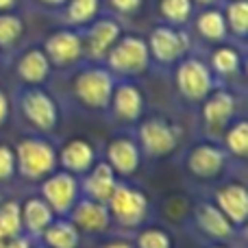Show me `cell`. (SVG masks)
Wrapping results in <instances>:
<instances>
[{
    "label": "cell",
    "mask_w": 248,
    "mask_h": 248,
    "mask_svg": "<svg viewBox=\"0 0 248 248\" xmlns=\"http://www.w3.org/2000/svg\"><path fill=\"white\" fill-rule=\"evenodd\" d=\"M33 248H48V246H44L42 242H35V244H33Z\"/></svg>",
    "instance_id": "b9f144b4"
},
{
    "label": "cell",
    "mask_w": 248,
    "mask_h": 248,
    "mask_svg": "<svg viewBox=\"0 0 248 248\" xmlns=\"http://www.w3.org/2000/svg\"><path fill=\"white\" fill-rule=\"evenodd\" d=\"M20 4V0H0V13H13Z\"/></svg>",
    "instance_id": "74e56055"
},
{
    "label": "cell",
    "mask_w": 248,
    "mask_h": 248,
    "mask_svg": "<svg viewBox=\"0 0 248 248\" xmlns=\"http://www.w3.org/2000/svg\"><path fill=\"white\" fill-rule=\"evenodd\" d=\"M218 85V78L201 57L187 55L174 65V87L185 103L201 105Z\"/></svg>",
    "instance_id": "52a82bcc"
},
{
    "label": "cell",
    "mask_w": 248,
    "mask_h": 248,
    "mask_svg": "<svg viewBox=\"0 0 248 248\" xmlns=\"http://www.w3.org/2000/svg\"><path fill=\"white\" fill-rule=\"evenodd\" d=\"M207 65L214 72V77L218 78L220 85H224V81L237 77L244 70V48H240L237 44H218L209 50V59Z\"/></svg>",
    "instance_id": "7402d4cb"
},
{
    "label": "cell",
    "mask_w": 248,
    "mask_h": 248,
    "mask_svg": "<svg viewBox=\"0 0 248 248\" xmlns=\"http://www.w3.org/2000/svg\"><path fill=\"white\" fill-rule=\"evenodd\" d=\"M146 46L150 52V61H155L161 68H174L183 57L189 55L192 39L185 29L157 24L146 37Z\"/></svg>",
    "instance_id": "9c48e42d"
},
{
    "label": "cell",
    "mask_w": 248,
    "mask_h": 248,
    "mask_svg": "<svg viewBox=\"0 0 248 248\" xmlns=\"http://www.w3.org/2000/svg\"><path fill=\"white\" fill-rule=\"evenodd\" d=\"M16 174V150H13V146L0 141V185L11 183Z\"/></svg>",
    "instance_id": "d6a6232c"
},
{
    "label": "cell",
    "mask_w": 248,
    "mask_h": 248,
    "mask_svg": "<svg viewBox=\"0 0 248 248\" xmlns=\"http://www.w3.org/2000/svg\"><path fill=\"white\" fill-rule=\"evenodd\" d=\"M214 205L229 218V222L244 233L248 220V189L244 181H227L214 189Z\"/></svg>",
    "instance_id": "2e32d148"
},
{
    "label": "cell",
    "mask_w": 248,
    "mask_h": 248,
    "mask_svg": "<svg viewBox=\"0 0 248 248\" xmlns=\"http://www.w3.org/2000/svg\"><path fill=\"white\" fill-rule=\"evenodd\" d=\"M9 116H11V100L9 96L0 90V128L9 122Z\"/></svg>",
    "instance_id": "d590c367"
},
{
    "label": "cell",
    "mask_w": 248,
    "mask_h": 248,
    "mask_svg": "<svg viewBox=\"0 0 248 248\" xmlns=\"http://www.w3.org/2000/svg\"><path fill=\"white\" fill-rule=\"evenodd\" d=\"M68 220L77 227L78 233H87V235H103L113 224L109 207L87 196H81L74 202L72 211L68 214Z\"/></svg>",
    "instance_id": "e0dca14e"
},
{
    "label": "cell",
    "mask_w": 248,
    "mask_h": 248,
    "mask_svg": "<svg viewBox=\"0 0 248 248\" xmlns=\"http://www.w3.org/2000/svg\"><path fill=\"white\" fill-rule=\"evenodd\" d=\"M16 170L24 181L42 183L46 176L59 168L57 163V146L46 135H26L17 141L16 148Z\"/></svg>",
    "instance_id": "3957f363"
},
{
    "label": "cell",
    "mask_w": 248,
    "mask_h": 248,
    "mask_svg": "<svg viewBox=\"0 0 248 248\" xmlns=\"http://www.w3.org/2000/svg\"><path fill=\"white\" fill-rule=\"evenodd\" d=\"M55 218L57 216L52 214L48 202L39 194L37 196H29L22 202V231L33 242H39V237L44 235V231L50 227Z\"/></svg>",
    "instance_id": "603a6c76"
},
{
    "label": "cell",
    "mask_w": 248,
    "mask_h": 248,
    "mask_svg": "<svg viewBox=\"0 0 248 248\" xmlns=\"http://www.w3.org/2000/svg\"><path fill=\"white\" fill-rule=\"evenodd\" d=\"M122 33H124V26L120 17H116L113 13H100L94 22H90L85 29H81L85 61L103 63L105 55L120 39Z\"/></svg>",
    "instance_id": "30bf717a"
},
{
    "label": "cell",
    "mask_w": 248,
    "mask_h": 248,
    "mask_svg": "<svg viewBox=\"0 0 248 248\" xmlns=\"http://www.w3.org/2000/svg\"><path fill=\"white\" fill-rule=\"evenodd\" d=\"M237 96L229 87L218 85L201 103V120L211 135H222L224 128L237 118Z\"/></svg>",
    "instance_id": "7c38bea8"
},
{
    "label": "cell",
    "mask_w": 248,
    "mask_h": 248,
    "mask_svg": "<svg viewBox=\"0 0 248 248\" xmlns=\"http://www.w3.org/2000/svg\"><path fill=\"white\" fill-rule=\"evenodd\" d=\"M39 242L48 248H78L81 233L68 218H55L50 227L44 231V235L39 237Z\"/></svg>",
    "instance_id": "4316f807"
},
{
    "label": "cell",
    "mask_w": 248,
    "mask_h": 248,
    "mask_svg": "<svg viewBox=\"0 0 248 248\" xmlns=\"http://www.w3.org/2000/svg\"><path fill=\"white\" fill-rule=\"evenodd\" d=\"M59 13L68 29L81 31L103 13V0H68Z\"/></svg>",
    "instance_id": "d4e9b609"
},
{
    "label": "cell",
    "mask_w": 248,
    "mask_h": 248,
    "mask_svg": "<svg viewBox=\"0 0 248 248\" xmlns=\"http://www.w3.org/2000/svg\"><path fill=\"white\" fill-rule=\"evenodd\" d=\"M105 2L111 9L113 16L120 17V16H133L135 11H140L144 0H105Z\"/></svg>",
    "instance_id": "836d02e7"
},
{
    "label": "cell",
    "mask_w": 248,
    "mask_h": 248,
    "mask_svg": "<svg viewBox=\"0 0 248 248\" xmlns=\"http://www.w3.org/2000/svg\"><path fill=\"white\" fill-rule=\"evenodd\" d=\"M207 248H229V246L227 244H209Z\"/></svg>",
    "instance_id": "60d3db41"
},
{
    "label": "cell",
    "mask_w": 248,
    "mask_h": 248,
    "mask_svg": "<svg viewBox=\"0 0 248 248\" xmlns=\"http://www.w3.org/2000/svg\"><path fill=\"white\" fill-rule=\"evenodd\" d=\"M157 11H159V17H161V24L185 29L192 22L196 7H194L192 0H159Z\"/></svg>",
    "instance_id": "f1b7e54d"
},
{
    "label": "cell",
    "mask_w": 248,
    "mask_h": 248,
    "mask_svg": "<svg viewBox=\"0 0 248 248\" xmlns=\"http://www.w3.org/2000/svg\"><path fill=\"white\" fill-rule=\"evenodd\" d=\"M105 161L111 166V170L118 174V179H128L141 168L144 155L140 150L135 135L133 133H124L109 141L107 146V157Z\"/></svg>",
    "instance_id": "ac0fdd59"
},
{
    "label": "cell",
    "mask_w": 248,
    "mask_h": 248,
    "mask_svg": "<svg viewBox=\"0 0 248 248\" xmlns=\"http://www.w3.org/2000/svg\"><path fill=\"white\" fill-rule=\"evenodd\" d=\"M98 248H135L131 242H105Z\"/></svg>",
    "instance_id": "ab89813d"
},
{
    "label": "cell",
    "mask_w": 248,
    "mask_h": 248,
    "mask_svg": "<svg viewBox=\"0 0 248 248\" xmlns=\"http://www.w3.org/2000/svg\"><path fill=\"white\" fill-rule=\"evenodd\" d=\"M16 107L20 118L33 128L37 135H52L59 126L61 109L57 98L44 87L20 85L16 92Z\"/></svg>",
    "instance_id": "7a4b0ae2"
},
{
    "label": "cell",
    "mask_w": 248,
    "mask_h": 248,
    "mask_svg": "<svg viewBox=\"0 0 248 248\" xmlns=\"http://www.w3.org/2000/svg\"><path fill=\"white\" fill-rule=\"evenodd\" d=\"M39 196L48 202L57 218H68L74 202L81 198V179L57 168L39 183Z\"/></svg>",
    "instance_id": "8fae6325"
},
{
    "label": "cell",
    "mask_w": 248,
    "mask_h": 248,
    "mask_svg": "<svg viewBox=\"0 0 248 248\" xmlns=\"http://www.w3.org/2000/svg\"><path fill=\"white\" fill-rule=\"evenodd\" d=\"M146 111V96L141 87L135 81H116V87L111 92V100L105 116L113 118L120 124H137L144 118Z\"/></svg>",
    "instance_id": "5bb4252c"
},
{
    "label": "cell",
    "mask_w": 248,
    "mask_h": 248,
    "mask_svg": "<svg viewBox=\"0 0 248 248\" xmlns=\"http://www.w3.org/2000/svg\"><path fill=\"white\" fill-rule=\"evenodd\" d=\"M42 50L46 52L48 61L52 63V68H61V70L77 68L78 63L85 61L81 31L68 29V26L48 35V37L44 39Z\"/></svg>",
    "instance_id": "4fadbf2b"
},
{
    "label": "cell",
    "mask_w": 248,
    "mask_h": 248,
    "mask_svg": "<svg viewBox=\"0 0 248 248\" xmlns=\"http://www.w3.org/2000/svg\"><path fill=\"white\" fill-rule=\"evenodd\" d=\"M135 140L140 144V150L144 159H163L170 157L181 141V128L176 124L161 116L141 118L135 126Z\"/></svg>",
    "instance_id": "8992f818"
},
{
    "label": "cell",
    "mask_w": 248,
    "mask_h": 248,
    "mask_svg": "<svg viewBox=\"0 0 248 248\" xmlns=\"http://www.w3.org/2000/svg\"><path fill=\"white\" fill-rule=\"evenodd\" d=\"M107 207L111 214V222L128 231L141 229L150 216V201L146 192L133 185L128 179L118 181Z\"/></svg>",
    "instance_id": "5b68a950"
},
{
    "label": "cell",
    "mask_w": 248,
    "mask_h": 248,
    "mask_svg": "<svg viewBox=\"0 0 248 248\" xmlns=\"http://www.w3.org/2000/svg\"><path fill=\"white\" fill-rule=\"evenodd\" d=\"M229 159L227 150L216 140L194 141L183 155V168L196 181H218L227 172Z\"/></svg>",
    "instance_id": "ba28073f"
},
{
    "label": "cell",
    "mask_w": 248,
    "mask_h": 248,
    "mask_svg": "<svg viewBox=\"0 0 248 248\" xmlns=\"http://www.w3.org/2000/svg\"><path fill=\"white\" fill-rule=\"evenodd\" d=\"M35 2H37L39 7L48 9V11H61V9H63V4L68 2V0H35Z\"/></svg>",
    "instance_id": "8d00e7d4"
},
{
    "label": "cell",
    "mask_w": 248,
    "mask_h": 248,
    "mask_svg": "<svg viewBox=\"0 0 248 248\" xmlns=\"http://www.w3.org/2000/svg\"><path fill=\"white\" fill-rule=\"evenodd\" d=\"M24 35V22L16 13H0V50H11Z\"/></svg>",
    "instance_id": "4dcf8cb0"
},
{
    "label": "cell",
    "mask_w": 248,
    "mask_h": 248,
    "mask_svg": "<svg viewBox=\"0 0 248 248\" xmlns=\"http://www.w3.org/2000/svg\"><path fill=\"white\" fill-rule=\"evenodd\" d=\"M118 174L111 170L105 159H98L94 166L90 168L87 174L81 176V196H87L92 201H98L107 205L109 198H111L113 189L118 185Z\"/></svg>",
    "instance_id": "ffe728a7"
},
{
    "label": "cell",
    "mask_w": 248,
    "mask_h": 248,
    "mask_svg": "<svg viewBox=\"0 0 248 248\" xmlns=\"http://www.w3.org/2000/svg\"><path fill=\"white\" fill-rule=\"evenodd\" d=\"M135 248H172V237L159 227H141L133 242Z\"/></svg>",
    "instance_id": "1f68e13d"
},
{
    "label": "cell",
    "mask_w": 248,
    "mask_h": 248,
    "mask_svg": "<svg viewBox=\"0 0 248 248\" xmlns=\"http://www.w3.org/2000/svg\"><path fill=\"white\" fill-rule=\"evenodd\" d=\"M222 148L227 150L231 161L244 163L248 157V122L244 118H235L222 133Z\"/></svg>",
    "instance_id": "484cf974"
},
{
    "label": "cell",
    "mask_w": 248,
    "mask_h": 248,
    "mask_svg": "<svg viewBox=\"0 0 248 248\" xmlns=\"http://www.w3.org/2000/svg\"><path fill=\"white\" fill-rule=\"evenodd\" d=\"M150 63L153 61L146 39L135 33H122L103 59V65L118 81H135L150 68Z\"/></svg>",
    "instance_id": "277c9868"
},
{
    "label": "cell",
    "mask_w": 248,
    "mask_h": 248,
    "mask_svg": "<svg viewBox=\"0 0 248 248\" xmlns=\"http://www.w3.org/2000/svg\"><path fill=\"white\" fill-rule=\"evenodd\" d=\"M24 235L22 231V202L16 198L0 201V240Z\"/></svg>",
    "instance_id": "f546056e"
},
{
    "label": "cell",
    "mask_w": 248,
    "mask_h": 248,
    "mask_svg": "<svg viewBox=\"0 0 248 248\" xmlns=\"http://www.w3.org/2000/svg\"><path fill=\"white\" fill-rule=\"evenodd\" d=\"M192 227L211 244H227L235 240L237 229L229 222V218L214 205V201H198L192 209Z\"/></svg>",
    "instance_id": "9a60e30c"
},
{
    "label": "cell",
    "mask_w": 248,
    "mask_h": 248,
    "mask_svg": "<svg viewBox=\"0 0 248 248\" xmlns=\"http://www.w3.org/2000/svg\"><path fill=\"white\" fill-rule=\"evenodd\" d=\"M98 161V153H96L94 144L85 137H72V140L63 141L61 148H57V163L59 170H65L70 174L78 176L90 172V168Z\"/></svg>",
    "instance_id": "d6986e66"
},
{
    "label": "cell",
    "mask_w": 248,
    "mask_h": 248,
    "mask_svg": "<svg viewBox=\"0 0 248 248\" xmlns=\"http://www.w3.org/2000/svg\"><path fill=\"white\" fill-rule=\"evenodd\" d=\"M194 29L201 35L202 42L211 44V46H218V44L229 42V29L227 22H224L222 9L220 7H205L198 13H194Z\"/></svg>",
    "instance_id": "cb8c5ba5"
},
{
    "label": "cell",
    "mask_w": 248,
    "mask_h": 248,
    "mask_svg": "<svg viewBox=\"0 0 248 248\" xmlns=\"http://www.w3.org/2000/svg\"><path fill=\"white\" fill-rule=\"evenodd\" d=\"M0 201H2V192H0Z\"/></svg>",
    "instance_id": "7bdbcfd3"
},
{
    "label": "cell",
    "mask_w": 248,
    "mask_h": 248,
    "mask_svg": "<svg viewBox=\"0 0 248 248\" xmlns=\"http://www.w3.org/2000/svg\"><path fill=\"white\" fill-rule=\"evenodd\" d=\"M116 81L118 78L103 63L83 61L78 68H74V74L70 78V96L78 109L105 116Z\"/></svg>",
    "instance_id": "6da1fadb"
},
{
    "label": "cell",
    "mask_w": 248,
    "mask_h": 248,
    "mask_svg": "<svg viewBox=\"0 0 248 248\" xmlns=\"http://www.w3.org/2000/svg\"><path fill=\"white\" fill-rule=\"evenodd\" d=\"M192 2H194V7L205 9V7H220L222 0H192Z\"/></svg>",
    "instance_id": "f35d334b"
},
{
    "label": "cell",
    "mask_w": 248,
    "mask_h": 248,
    "mask_svg": "<svg viewBox=\"0 0 248 248\" xmlns=\"http://www.w3.org/2000/svg\"><path fill=\"white\" fill-rule=\"evenodd\" d=\"M220 9L227 22L229 37L244 44L248 37V0H222Z\"/></svg>",
    "instance_id": "83f0119b"
},
{
    "label": "cell",
    "mask_w": 248,
    "mask_h": 248,
    "mask_svg": "<svg viewBox=\"0 0 248 248\" xmlns=\"http://www.w3.org/2000/svg\"><path fill=\"white\" fill-rule=\"evenodd\" d=\"M35 242L26 235H17L11 240H0V248H33Z\"/></svg>",
    "instance_id": "e575fe53"
},
{
    "label": "cell",
    "mask_w": 248,
    "mask_h": 248,
    "mask_svg": "<svg viewBox=\"0 0 248 248\" xmlns=\"http://www.w3.org/2000/svg\"><path fill=\"white\" fill-rule=\"evenodd\" d=\"M16 77L20 85L44 87L52 77V63L42 48H29L16 61Z\"/></svg>",
    "instance_id": "44dd1931"
}]
</instances>
